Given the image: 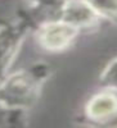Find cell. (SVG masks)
Listing matches in <instances>:
<instances>
[{"mask_svg": "<svg viewBox=\"0 0 117 128\" xmlns=\"http://www.w3.org/2000/svg\"><path fill=\"white\" fill-rule=\"evenodd\" d=\"M76 27L70 23L48 26L42 34V41L49 49H62L75 37Z\"/></svg>", "mask_w": 117, "mask_h": 128, "instance_id": "cell-1", "label": "cell"}, {"mask_svg": "<svg viewBox=\"0 0 117 128\" xmlns=\"http://www.w3.org/2000/svg\"><path fill=\"white\" fill-rule=\"evenodd\" d=\"M86 2L95 13L117 19V0H86Z\"/></svg>", "mask_w": 117, "mask_h": 128, "instance_id": "cell-4", "label": "cell"}, {"mask_svg": "<svg viewBox=\"0 0 117 128\" xmlns=\"http://www.w3.org/2000/svg\"><path fill=\"white\" fill-rule=\"evenodd\" d=\"M116 112H117V100L113 96L105 95V94L94 98L88 106L89 115L95 119L109 116Z\"/></svg>", "mask_w": 117, "mask_h": 128, "instance_id": "cell-2", "label": "cell"}, {"mask_svg": "<svg viewBox=\"0 0 117 128\" xmlns=\"http://www.w3.org/2000/svg\"><path fill=\"white\" fill-rule=\"evenodd\" d=\"M65 16H66L65 19L67 20V23L77 27L91 22L94 18V10L88 4L73 2L66 8Z\"/></svg>", "mask_w": 117, "mask_h": 128, "instance_id": "cell-3", "label": "cell"}]
</instances>
